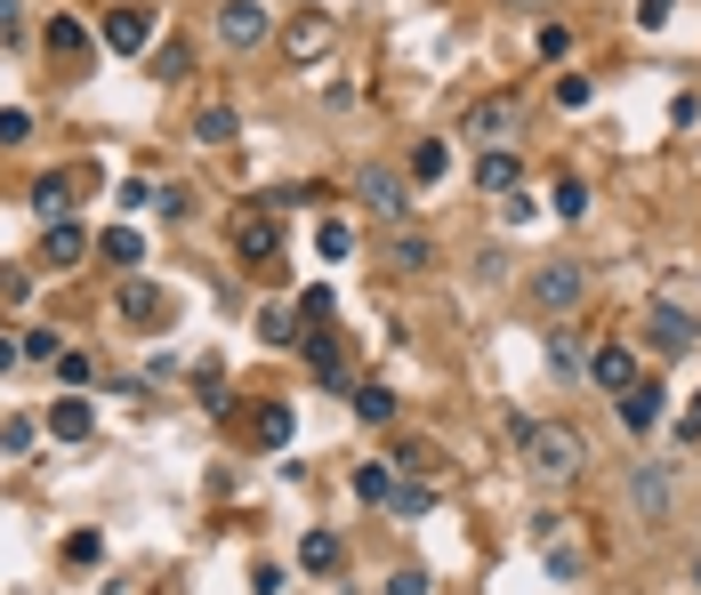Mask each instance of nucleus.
<instances>
[{
	"label": "nucleus",
	"instance_id": "20",
	"mask_svg": "<svg viewBox=\"0 0 701 595\" xmlns=\"http://www.w3.org/2000/svg\"><path fill=\"white\" fill-rule=\"evenodd\" d=\"M250 435H258L266 450H283V443H290V403H266V410L250 418Z\"/></svg>",
	"mask_w": 701,
	"mask_h": 595
},
{
	"label": "nucleus",
	"instance_id": "34",
	"mask_svg": "<svg viewBox=\"0 0 701 595\" xmlns=\"http://www.w3.org/2000/svg\"><path fill=\"white\" fill-rule=\"evenodd\" d=\"M670 9H678V0H645V9H638V24H645V32H661V24H670Z\"/></svg>",
	"mask_w": 701,
	"mask_h": 595
},
{
	"label": "nucleus",
	"instance_id": "27",
	"mask_svg": "<svg viewBox=\"0 0 701 595\" xmlns=\"http://www.w3.org/2000/svg\"><path fill=\"white\" fill-rule=\"evenodd\" d=\"M315 250H323V258H347V250H355V234L330 218V226H315Z\"/></svg>",
	"mask_w": 701,
	"mask_h": 595
},
{
	"label": "nucleus",
	"instance_id": "15",
	"mask_svg": "<svg viewBox=\"0 0 701 595\" xmlns=\"http://www.w3.org/2000/svg\"><path fill=\"white\" fill-rule=\"evenodd\" d=\"M97 258H106L113 274H129V266H146V241H138V234H129V226H113L106 241H97Z\"/></svg>",
	"mask_w": 701,
	"mask_h": 595
},
{
	"label": "nucleus",
	"instance_id": "17",
	"mask_svg": "<svg viewBox=\"0 0 701 595\" xmlns=\"http://www.w3.org/2000/svg\"><path fill=\"white\" fill-rule=\"evenodd\" d=\"M41 250H49V266H73V258L89 250V234H81L73 218H57V226H49V241H41Z\"/></svg>",
	"mask_w": 701,
	"mask_h": 595
},
{
	"label": "nucleus",
	"instance_id": "19",
	"mask_svg": "<svg viewBox=\"0 0 701 595\" xmlns=\"http://www.w3.org/2000/svg\"><path fill=\"white\" fill-rule=\"evenodd\" d=\"M283 41H290V57H323V49H330V24H323V17H298Z\"/></svg>",
	"mask_w": 701,
	"mask_h": 595
},
{
	"label": "nucleus",
	"instance_id": "16",
	"mask_svg": "<svg viewBox=\"0 0 701 595\" xmlns=\"http://www.w3.org/2000/svg\"><path fill=\"white\" fill-rule=\"evenodd\" d=\"M516 178H524L516 153H484V161H476V186H484V194H516Z\"/></svg>",
	"mask_w": 701,
	"mask_h": 595
},
{
	"label": "nucleus",
	"instance_id": "4",
	"mask_svg": "<svg viewBox=\"0 0 701 595\" xmlns=\"http://www.w3.org/2000/svg\"><path fill=\"white\" fill-rule=\"evenodd\" d=\"M581 290H589L581 266H532V306H541V314H573Z\"/></svg>",
	"mask_w": 701,
	"mask_h": 595
},
{
	"label": "nucleus",
	"instance_id": "5",
	"mask_svg": "<svg viewBox=\"0 0 701 595\" xmlns=\"http://www.w3.org/2000/svg\"><path fill=\"white\" fill-rule=\"evenodd\" d=\"M97 41H106L113 57H146V41H154V9H106V17H97Z\"/></svg>",
	"mask_w": 701,
	"mask_h": 595
},
{
	"label": "nucleus",
	"instance_id": "8",
	"mask_svg": "<svg viewBox=\"0 0 701 595\" xmlns=\"http://www.w3.org/2000/svg\"><path fill=\"white\" fill-rule=\"evenodd\" d=\"M355 194L372 201L379 218H404V178H395V169H379V161H372V169H355Z\"/></svg>",
	"mask_w": 701,
	"mask_h": 595
},
{
	"label": "nucleus",
	"instance_id": "37",
	"mask_svg": "<svg viewBox=\"0 0 701 595\" xmlns=\"http://www.w3.org/2000/svg\"><path fill=\"white\" fill-rule=\"evenodd\" d=\"M509 9H556V0H509Z\"/></svg>",
	"mask_w": 701,
	"mask_h": 595
},
{
	"label": "nucleus",
	"instance_id": "22",
	"mask_svg": "<svg viewBox=\"0 0 701 595\" xmlns=\"http://www.w3.org/2000/svg\"><path fill=\"white\" fill-rule=\"evenodd\" d=\"M298 564H307V572H339V539H330V532H307V539H298Z\"/></svg>",
	"mask_w": 701,
	"mask_h": 595
},
{
	"label": "nucleus",
	"instance_id": "11",
	"mask_svg": "<svg viewBox=\"0 0 701 595\" xmlns=\"http://www.w3.org/2000/svg\"><path fill=\"white\" fill-rule=\"evenodd\" d=\"M613 410H621V427H629V435H645V427H661V387H653V378H638V387H629Z\"/></svg>",
	"mask_w": 701,
	"mask_h": 595
},
{
	"label": "nucleus",
	"instance_id": "13",
	"mask_svg": "<svg viewBox=\"0 0 701 595\" xmlns=\"http://www.w3.org/2000/svg\"><path fill=\"white\" fill-rule=\"evenodd\" d=\"M121 323H138V330H154V323H161V290H154V282H138V274H121Z\"/></svg>",
	"mask_w": 701,
	"mask_h": 595
},
{
	"label": "nucleus",
	"instance_id": "28",
	"mask_svg": "<svg viewBox=\"0 0 701 595\" xmlns=\"http://www.w3.org/2000/svg\"><path fill=\"white\" fill-rule=\"evenodd\" d=\"M549 363H556V370H581L589 355H581V338H573V330H556V338H549Z\"/></svg>",
	"mask_w": 701,
	"mask_h": 595
},
{
	"label": "nucleus",
	"instance_id": "31",
	"mask_svg": "<svg viewBox=\"0 0 701 595\" xmlns=\"http://www.w3.org/2000/svg\"><path fill=\"white\" fill-rule=\"evenodd\" d=\"M436 507V492H427V483H404V492H395V515H427Z\"/></svg>",
	"mask_w": 701,
	"mask_h": 595
},
{
	"label": "nucleus",
	"instance_id": "3",
	"mask_svg": "<svg viewBox=\"0 0 701 595\" xmlns=\"http://www.w3.org/2000/svg\"><path fill=\"white\" fill-rule=\"evenodd\" d=\"M645 338H653V355H693V346H701V323H693L685 306L653 298V306H645Z\"/></svg>",
	"mask_w": 701,
	"mask_h": 595
},
{
	"label": "nucleus",
	"instance_id": "38",
	"mask_svg": "<svg viewBox=\"0 0 701 595\" xmlns=\"http://www.w3.org/2000/svg\"><path fill=\"white\" fill-rule=\"evenodd\" d=\"M9 363H17V346H9V338H0V370H9Z\"/></svg>",
	"mask_w": 701,
	"mask_h": 595
},
{
	"label": "nucleus",
	"instance_id": "35",
	"mask_svg": "<svg viewBox=\"0 0 701 595\" xmlns=\"http://www.w3.org/2000/svg\"><path fill=\"white\" fill-rule=\"evenodd\" d=\"M17 17H24V9H17V0H0V41H17V32H24Z\"/></svg>",
	"mask_w": 701,
	"mask_h": 595
},
{
	"label": "nucleus",
	"instance_id": "32",
	"mask_svg": "<svg viewBox=\"0 0 701 595\" xmlns=\"http://www.w3.org/2000/svg\"><path fill=\"white\" fill-rule=\"evenodd\" d=\"M589 97H596V89H589L581 73H564V81H556V105H564V113H581V105H589Z\"/></svg>",
	"mask_w": 701,
	"mask_h": 595
},
{
	"label": "nucleus",
	"instance_id": "23",
	"mask_svg": "<svg viewBox=\"0 0 701 595\" xmlns=\"http://www.w3.org/2000/svg\"><path fill=\"white\" fill-rule=\"evenodd\" d=\"M355 492L372 499V507H395V492H404V483H395V467H363V475H355Z\"/></svg>",
	"mask_w": 701,
	"mask_h": 595
},
{
	"label": "nucleus",
	"instance_id": "9",
	"mask_svg": "<svg viewBox=\"0 0 701 595\" xmlns=\"http://www.w3.org/2000/svg\"><path fill=\"white\" fill-rule=\"evenodd\" d=\"M629 499H638L645 523H661V515H670V475H661V467H629Z\"/></svg>",
	"mask_w": 701,
	"mask_h": 595
},
{
	"label": "nucleus",
	"instance_id": "12",
	"mask_svg": "<svg viewBox=\"0 0 701 595\" xmlns=\"http://www.w3.org/2000/svg\"><path fill=\"white\" fill-rule=\"evenodd\" d=\"M89 427H97V410H89L81 395H57V403H49V435H57V443H89Z\"/></svg>",
	"mask_w": 701,
	"mask_h": 595
},
{
	"label": "nucleus",
	"instance_id": "39",
	"mask_svg": "<svg viewBox=\"0 0 701 595\" xmlns=\"http://www.w3.org/2000/svg\"><path fill=\"white\" fill-rule=\"evenodd\" d=\"M693 587H701V555H693Z\"/></svg>",
	"mask_w": 701,
	"mask_h": 595
},
{
	"label": "nucleus",
	"instance_id": "1",
	"mask_svg": "<svg viewBox=\"0 0 701 595\" xmlns=\"http://www.w3.org/2000/svg\"><path fill=\"white\" fill-rule=\"evenodd\" d=\"M509 435H516V450H524V467H532V475H549V483H564V475H581V467H589V443H581L573 427L509 418Z\"/></svg>",
	"mask_w": 701,
	"mask_h": 595
},
{
	"label": "nucleus",
	"instance_id": "6",
	"mask_svg": "<svg viewBox=\"0 0 701 595\" xmlns=\"http://www.w3.org/2000/svg\"><path fill=\"white\" fill-rule=\"evenodd\" d=\"M218 32H226L234 49H258L266 32H275V17H266V0H226V9H218Z\"/></svg>",
	"mask_w": 701,
	"mask_h": 595
},
{
	"label": "nucleus",
	"instance_id": "36",
	"mask_svg": "<svg viewBox=\"0 0 701 595\" xmlns=\"http://www.w3.org/2000/svg\"><path fill=\"white\" fill-rule=\"evenodd\" d=\"M678 435H685V443H701V403L685 410V427H678Z\"/></svg>",
	"mask_w": 701,
	"mask_h": 595
},
{
	"label": "nucleus",
	"instance_id": "29",
	"mask_svg": "<svg viewBox=\"0 0 701 595\" xmlns=\"http://www.w3.org/2000/svg\"><path fill=\"white\" fill-rule=\"evenodd\" d=\"M17 355H24V363H57V330H24Z\"/></svg>",
	"mask_w": 701,
	"mask_h": 595
},
{
	"label": "nucleus",
	"instance_id": "7",
	"mask_svg": "<svg viewBox=\"0 0 701 595\" xmlns=\"http://www.w3.org/2000/svg\"><path fill=\"white\" fill-rule=\"evenodd\" d=\"M589 378H596L605 395H629V387H638V355H629L621 338H613V346H596V355H589Z\"/></svg>",
	"mask_w": 701,
	"mask_h": 595
},
{
	"label": "nucleus",
	"instance_id": "10",
	"mask_svg": "<svg viewBox=\"0 0 701 595\" xmlns=\"http://www.w3.org/2000/svg\"><path fill=\"white\" fill-rule=\"evenodd\" d=\"M89 186V169H73V178H41L32 186V209H41V218L57 226V218H73V194Z\"/></svg>",
	"mask_w": 701,
	"mask_h": 595
},
{
	"label": "nucleus",
	"instance_id": "14",
	"mask_svg": "<svg viewBox=\"0 0 701 595\" xmlns=\"http://www.w3.org/2000/svg\"><path fill=\"white\" fill-rule=\"evenodd\" d=\"M275 241H283V226H275V209H250V218H243V258H275Z\"/></svg>",
	"mask_w": 701,
	"mask_h": 595
},
{
	"label": "nucleus",
	"instance_id": "18",
	"mask_svg": "<svg viewBox=\"0 0 701 595\" xmlns=\"http://www.w3.org/2000/svg\"><path fill=\"white\" fill-rule=\"evenodd\" d=\"M49 57H65V65H81V57H89V32H81L73 17H57V24H49Z\"/></svg>",
	"mask_w": 701,
	"mask_h": 595
},
{
	"label": "nucleus",
	"instance_id": "2",
	"mask_svg": "<svg viewBox=\"0 0 701 595\" xmlns=\"http://www.w3.org/2000/svg\"><path fill=\"white\" fill-rule=\"evenodd\" d=\"M516 129H524V105H516V89H500V97H484V105H467V146L509 153V146H516Z\"/></svg>",
	"mask_w": 701,
	"mask_h": 595
},
{
	"label": "nucleus",
	"instance_id": "25",
	"mask_svg": "<svg viewBox=\"0 0 701 595\" xmlns=\"http://www.w3.org/2000/svg\"><path fill=\"white\" fill-rule=\"evenodd\" d=\"M355 418H372V427H387V418H395V395H387V387H355Z\"/></svg>",
	"mask_w": 701,
	"mask_h": 595
},
{
	"label": "nucleus",
	"instance_id": "24",
	"mask_svg": "<svg viewBox=\"0 0 701 595\" xmlns=\"http://www.w3.org/2000/svg\"><path fill=\"white\" fill-rule=\"evenodd\" d=\"M194 137H203V146H226V137H234V113H226V105H203V113H194Z\"/></svg>",
	"mask_w": 701,
	"mask_h": 595
},
{
	"label": "nucleus",
	"instance_id": "30",
	"mask_svg": "<svg viewBox=\"0 0 701 595\" xmlns=\"http://www.w3.org/2000/svg\"><path fill=\"white\" fill-rule=\"evenodd\" d=\"M581 209H589V186L564 178V186H556V218H581Z\"/></svg>",
	"mask_w": 701,
	"mask_h": 595
},
{
	"label": "nucleus",
	"instance_id": "21",
	"mask_svg": "<svg viewBox=\"0 0 701 595\" xmlns=\"http://www.w3.org/2000/svg\"><path fill=\"white\" fill-rule=\"evenodd\" d=\"M379 258H387L395 274H419V266H427V241H419V234H387V250H379Z\"/></svg>",
	"mask_w": 701,
	"mask_h": 595
},
{
	"label": "nucleus",
	"instance_id": "26",
	"mask_svg": "<svg viewBox=\"0 0 701 595\" xmlns=\"http://www.w3.org/2000/svg\"><path fill=\"white\" fill-rule=\"evenodd\" d=\"M444 169H452V153H444V146H419V153H412V178H419V186H436Z\"/></svg>",
	"mask_w": 701,
	"mask_h": 595
},
{
	"label": "nucleus",
	"instance_id": "33",
	"mask_svg": "<svg viewBox=\"0 0 701 595\" xmlns=\"http://www.w3.org/2000/svg\"><path fill=\"white\" fill-rule=\"evenodd\" d=\"M387 595H427V572H412V564H404V572L387 579Z\"/></svg>",
	"mask_w": 701,
	"mask_h": 595
}]
</instances>
